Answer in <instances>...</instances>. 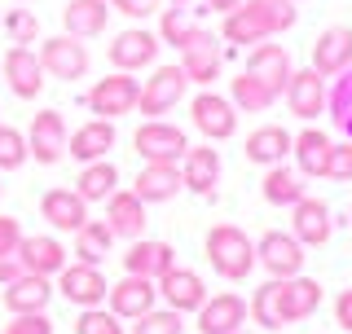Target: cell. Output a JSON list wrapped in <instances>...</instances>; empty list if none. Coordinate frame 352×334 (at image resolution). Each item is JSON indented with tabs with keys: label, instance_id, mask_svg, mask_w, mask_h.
I'll list each match as a JSON object with an SVG mask.
<instances>
[{
	"label": "cell",
	"instance_id": "obj_1",
	"mask_svg": "<svg viewBox=\"0 0 352 334\" xmlns=\"http://www.w3.org/2000/svg\"><path fill=\"white\" fill-rule=\"evenodd\" d=\"M317 308H322V286L300 273V277H269L251 295L247 313L264 330H282V326H295V321H308Z\"/></svg>",
	"mask_w": 352,
	"mask_h": 334
},
{
	"label": "cell",
	"instance_id": "obj_2",
	"mask_svg": "<svg viewBox=\"0 0 352 334\" xmlns=\"http://www.w3.org/2000/svg\"><path fill=\"white\" fill-rule=\"evenodd\" d=\"M207 260H212V269L225 277V282H242V277H251L256 269V242L247 238L238 225H216L207 229Z\"/></svg>",
	"mask_w": 352,
	"mask_h": 334
},
{
	"label": "cell",
	"instance_id": "obj_3",
	"mask_svg": "<svg viewBox=\"0 0 352 334\" xmlns=\"http://www.w3.org/2000/svg\"><path fill=\"white\" fill-rule=\"evenodd\" d=\"M137 97H141V84L132 80L128 71H110L106 80H97L88 88L84 106L93 110L97 119H119V115H132V110H137Z\"/></svg>",
	"mask_w": 352,
	"mask_h": 334
},
{
	"label": "cell",
	"instance_id": "obj_4",
	"mask_svg": "<svg viewBox=\"0 0 352 334\" xmlns=\"http://www.w3.org/2000/svg\"><path fill=\"white\" fill-rule=\"evenodd\" d=\"M132 146H137V154L146 163H181L185 150H190V137L176 124H168V119H146L132 132Z\"/></svg>",
	"mask_w": 352,
	"mask_h": 334
},
{
	"label": "cell",
	"instance_id": "obj_5",
	"mask_svg": "<svg viewBox=\"0 0 352 334\" xmlns=\"http://www.w3.org/2000/svg\"><path fill=\"white\" fill-rule=\"evenodd\" d=\"M0 80L9 84V93H14L18 102H36L44 93V66L36 58V49H31V44H14V49L0 58Z\"/></svg>",
	"mask_w": 352,
	"mask_h": 334
},
{
	"label": "cell",
	"instance_id": "obj_6",
	"mask_svg": "<svg viewBox=\"0 0 352 334\" xmlns=\"http://www.w3.org/2000/svg\"><path fill=\"white\" fill-rule=\"evenodd\" d=\"M185 88H190V80H185L181 66H159V71H154L150 80L141 84L137 110H141L146 119H163L168 110H176V102L185 97Z\"/></svg>",
	"mask_w": 352,
	"mask_h": 334
},
{
	"label": "cell",
	"instance_id": "obj_7",
	"mask_svg": "<svg viewBox=\"0 0 352 334\" xmlns=\"http://www.w3.org/2000/svg\"><path fill=\"white\" fill-rule=\"evenodd\" d=\"M40 66H44V75H53V80H84L88 75V49H84V40H75V36H49L40 44Z\"/></svg>",
	"mask_w": 352,
	"mask_h": 334
},
{
	"label": "cell",
	"instance_id": "obj_8",
	"mask_svg": "<svg viewBox=\"0 0 352 334\" xmlns=\"http://www.w3.org/2000/svg\"><path fill=\"white\" fill-rule=\"evenodd\" d=\"M304 242L295 233H282V229H269L264 238L256 242V264L269 269V277H300L304 273Z\"/></svg>",
	"mask_w": 352,
	"mask_h": 334
},
{
	"label": "cell",
	"instance_id": "obj_9",
	"mask_svg": "<svg viewBox=\"0 0 352 334\" xmlns=\"http://www.w3.org/2000/svg\"><path fill=\"white\" fill-rule=\"evenodd\" d=\"M220 66H225V44H220L212 31L198 27V36L181 49V71L185 80L198 88H212V80H220Z\"/></svg>",
	"mask_w": 352,
	"mask_h": 334
},
{
	"label": "cell",
	"instance_id": "obj_10",
	"mask_svg": "<svg viewBox=\"0 0 352 334\" xmlns=\"http://www.w3.org/2000/svg\"><path fill=\"white\" fill-rule=\"evenodd\" d=\"M106 291H110V282L102 277L97 264L75 260V264H66V269L58 273V295L66 299V304H75V308H102Z\"/></svg>",
	"mask_w": 352,
	"mask_h": 334
},
{
	"label": "cell",
	"instance_id": "obj_11",
	"mask_svg": "<svg viewBox=\"0 0 352 334\" xmlns=\"http://www.w3.org/2000/svg\"><path fill=\"white\" fill-rule=\"evenodd\" d=\"M190 119H194V128L203 132L207 141H229L238 132V110L229 97H220L212 93V88H203V93L190 102Z\"/></svg>",
	"mask_w": 352,
	"mask_h": 334
},
{
	"label": "cell",
	"instance_id": "obj_12",
	"mask_svg": "<svg viewBox=\"0 0 352 334\" xmlns=\"http://www.w3.org/2000/svg\"><path fill=\"white\" fill-rule=\"evenodd\" d=\"M66 119L58 115V110H36V119H31V128H27V150H31V159L44 163V167H53V163H62L66 159Z\"/></svg>",
	"mask_w": 352,
	"mask_h": 334
},
{
	"label": "cell",
	"instance_id": "obj_13",
	"mask_svg": "<svg viewBox=\"0 0 352 334\" xmlns=\"http://www.w3.org/2000/svg\"><path fill=\"white\" fill-rule=\"evenodd\" d=\"M159 295H163V304L172 308V313H198V308L207 304V282L203 277H198L194 269H181V264H176V269H168L159 277Z\"/></svg>",
	"mask_w": 352,
	"mask_h": 334
},
{
	"label": "cell",
	"instance_id": "obj_14",
	"mask_svg": "<svg viewBox=\"0 0 352 334\" xmlns=\"http://www.w3.org/2000/svg\"><path fill=\"white\" fill-rule=\"evenodd\" d=\"M247 71L256 75V80H260L264 88H269L273 97H282V93H286V84H291V75H295V66H291V53H286L282 44L260 40V44H251Z\"/></svg>",
	"mask_w": 352,
	"mask_h": 334
},
{
	"label": "cell",
	"instance_id": "obj_15",
	"mask_svg": "<svg viewBox=\"0 0 352 334\" xmlns=\"http://www.w3.org/2000/svg\"><path fill=\"white\" fill-rule=\"evenodd\" d=\"M154 299H159V286H154L150 277H132V273H124L106 291V304H110V313H115L119 321H137L141 313L154 308Z\"/></svg>",
	"mask_w": 352,
	"mask_h": 334
},
{
	"label": "cell",
	"instance_id": "obj_16",
	"mask_svg": "<svg viewBox=\"0 0 352 334\" xmlns=\"http://www.w3.org/2000/svg\"><path fill=\"white\" fill-rule=\"evenodd\" d=\"M159 58V36L146 27H128L119 31L115 40H110V62H115V71H141V66H154Z\"/></svg>",
	"mask_w": 352,
	"mask_h": 334
},
{
	"label": "cell",
	"instance_id": "obj_17",
	"mask_svg": "<svg viewBox=\"0 0 352 334\" xmlns=\"http://www.w3.org/2000/svg\"><path fill=\"white\" fill-rule=\"evenodd\" d=\"M181 185L190 189L198 198H212L216 185H220V154L212 150V141L207 146H190L181 159Z\"/></svg>",
	"mask_w": 352,
	"mask_h": 334
},
{
	"label": "cell",
	"instance_id": "obj_18",
	"mask_svg": "<svg viewBox=\"0 0 352 334\" xmlns=\"http://www.w3.org/2000/svg\"><path fill=\"white\" fill-rule=\"evenodd\" d=\"M106 225L115 238H128V242H137V238H146V203H141L132 189H115V194L106 198Z\"/></svg>",
	"mask_w": 352,
	"mask_h": 334
},
{
	"label": "cell",
	"instance_id": "obj_19",
	"mask_svg": "<svg viewBox=\"0 0 352 334\" xmlns=\"http://www.w3.org/2000/svg\"><path fill=\"white\" fill-rule=\"evenodd\" d=\"M291 233L304 242V247H326L330 233H335V220H330V207L322 198H300V203L291 207Z\"/></svg>",
	"mask_w": 352,
	"mask_h": 334
},
{
	"label": "cell",
	"instance_id": "obj_20",
	"mask_svg": "<svg viewBox=\"0 0 352 334\" xmlns=\"http://www.w3.org/2000/svg\"><path fill=\"white\" fill-rule=\"evenodd\" d=\"M18 260L27 273H40V277H58L66 269V260H71V251L62 247L53 233H31V238H22L18 247Z\"/></svg>",
	"mask_w": 352,
	"mask_h": 334
},
{
	"label": "cell",
	"instance_id": "obj_21",
	"mask_svg": "<svg viewBox=\"0 0 352 334\" xmlns=\"http://www.w3.org/2000/svg\"><path fill=\"white\" fill-rule=\"evenodd\" d=\"M247 326V299L225 291V295H212L203 308H198V330L203 334H234Z\"/></svg>",
	"mask_w": 352,
	"mask_h": 334
},
{
	"label": "cell",
	"instance_id": "obj_22",
	"mask_svg": "<svg viewBox=\"0 0 352 334\" xmlns=\"http://www.w3.org/2000/svg\"><path fill=\"white\" fill-rule=\"evenodd\" d=\"M168 269H176V251L172 242H154V238H137L124 255V273L132 277H150V282H159Z\"/></svg>",
	"mask_w": 352,
	"mask_h": 334
},
{
	"label": "cell",
	"instance_id": "obj_23",
	"mask_svg": "<svg viewBox=\"0 0 352 334\" xmlns=\"http://www.w3.org/2000/svg\"><path fill=\"white\" fill-rule=\"evenodd\" d=\"M344 66H352V27H326L313 44V71L322 80H335Z\"/></svg>",
	"mask_w": 352,
	"mask_h": 334
},
{
	"label": "cell",
	"instance_id": "obj_24",
	"mask_svg": "<svg viewBox=\"0 0 352 334\" xmlns=\"http://www.w3.org/2000/svg\"><path fill=\"white\" fill-rule=\"evenodd\" d=\"M181 167L176 163H146L137 172V181H132V194L141 198V203H172L176 194H181Z\"/></svg>",
	"mask_w": 352,
	"mask_h": 334
},
{
	"label": "cell",
	"instance_id": "obj_25",
	"mask_svg": "<svg viewBox=\"0 0 352 334\" xmlns=\"http://www.w3.org/2000/svg\"><path fill=\"white\" fill-rule=\"evenodd\" d=\"M115 150V119H88L84 128H75L66 137V154L80 163H97Z\"/></svg>",
	"mask_w": 352,
	"mask_h": 334
},
{
	"label": "cell",
	"instance_id": "obj_26",
	"mask_svg": "<svg viewBox=\"0 0 352 334\" xmlns=\"http://www.w3.org/2000/svg\"><path fill=\"white\" fill-rule=\"evenodd\" d=\"M286 106H291V115L304 119V124L326 110V80L313 71V66L291 75V84H286Z\"/></svg>",
	"mask_w": 352,
	"mask_h": 334
},
{
	"label": "cell",
	"instance_id": "obj_27",
	"mask_svg": "<svg viewBox=\"0 0 352 334\" xmlns=\"http://www.w3.org/2000/svg\"><path fill=\"white\" fill-rule=\"evenodd\" d=\"M40 216H44V225H49V229L75 233L88 220V203L75 194V189H49V194L40 198Z\"/></svg>",
	"mask_w": 352,
	"mask_h": 334
},
{
	"label": "cell",
	"instance_id": "obj_28",
	"mask_svg": "<svg viewBox=\"0 0 352 334\" xmlns=\"http://www.w3.org/2000/svg\"><path fill=\"white\" fill-rule=\"evenodd\" d=\"M330 146H335V141H330L322 128H304L300 137H291L295 172H300V176H308V181H317V176H326V163H330Z\"/></svg>",
	"mask_w": 352,
	"mask_h": 334
},
{
	"label": "cell",
	"instance_id": "obj_29",
	"mask_svg": "<svg viewBox=\"0 0 352 334\" xmlns=\"http://www.w3.org/2000/svg\"><path fill=\"white\" fill-rule=\"evenodd\" d=\"M106 22H110L106 0H66V9H62V27H66V36H75V40L102 36Z\"/></svg>",
	"mask_w": 352,
	"mask_h": 334
},
{
	"label": "cell",
	"instance_id": "obj_30",
	"mask_svg": "<svg viewBox=\"0 0 352 334\" xmlns=\"http://www.w3.org/2000/svg\"><path fill=\"white\" fill-rule=\"evenodd\" d=\"M53 299V282L40 273H22L5 286V308L9 313H44Z\"/></svg>",
	"mask_w": 352,
	"mask_h": 334
},
{
	"label": "cell",
	"instance_id": "obj_31",
	"mask_svg": "<svg viewBox=\"0 0 352 334\" xmlns=\"http://www.w3.org/2000/svg\"><path fill=\"white\" fill-rule=\"evenodd\" d=\"M119 189V167L110 159H97V163H84L80 181H75V194L84 198V203H106L110 194Z\"/></svg>",
	"mask_w": 352,
	"mask_h": 334
},
{
	"label": "cell",
	"instance_id": "obj_32",
	"mask_svg": "<svg viewBox=\"0 0 352 334\" xmlns=\"http://www.w3.org/2000/svg\"><path fill=\"white\" fill-rule=\"evenodd\" d=\"M286 154H291V132L278 128V124H264V128H256L247 137V159L251 163L273 167V163H282Z\"/></svg>",
	"mask_w": 352,
	"mask_h": 334
},
{
	"label": "cell",
	"instance_id": "obj_33",
	"mask_svg": "<svg viewBox=\"0 0 352 334\" xmlns=\"http://www.w3.org/2000/svg\"><path fill=\"white\" fill-rule=\"evenodd\" d=\"M110 247H115V233H110L106 220H84V225L75 229V260L80 264H97V269H102Z\"/></svg>",
	"mask_w": 352,
	"mask_h": 334
},
{
	"label": "cell",
	"instance_id": "obj_34",
	"mask_svg": "<svg viewBox=\"0 0 352 334\" xmlns=\"http://www.w3.org/2000/svg\"><path fill=\"white\" fill-rule=\"evenodd\" d=\"M260 189H264V203H273V207H295L308 194V189H304V176L291 172V167H282V163L269 167V176H264Z\"/></svg>",
	"mask_w": 352,
	"mask_h": 334
},
{
	"label": "cell",
	"instance_id": "obj_35",
	"mask_svg": "<svg viewBox=\"0 0 352 334\" xmlns=\"http://www.w3.org/2000/svg\"><path fill=\"white\" fill-rule=\"evenodd\" d=\"M220 40H225V44H260V40H269V31H264V22L256 18V9L242 0L238 9H229V14H225Z\"/></svg>",
	"mask_w": 352,
	"mask_h": 334
},
{
	"label": "cell",
	"instance_id": "obj_36",
	"mask_svg": "<svg viewBox=\"0 0 352 334\" xmlns=\"http://www.w3.org/2000/svg\"><path fill=\"white\" fill-rule=\"evenodd\" d=\"M198 36V18L190 14L185 5H172V9H159V44H172V49H185Z\"/></svg>",
	"mask_w": 352,
	"mask_h": 334
},
{
	"label": "cell",
	"instance_id": "obj_37",
	"mask_svg": "<svg viewBox=\"0 0 352 334\" xmlns=\"http://www.w3.org/2000/svg\"><path fill=\"white\" fill-rule=\"evenodd\" d=\"M229 102H234V110H247V115H264V110L278 102V97H273V93H269V88H264L251 71H242L238 80L229 84Z\"/></svg>",
	"mask_w": 352,
	"mask_h": 334
},
{
	"label": "cell",
	"instance_id": "obj_38",
	"mask_svg": "<svg viewBox=\"0 0 352 334\" xmlns=\"http://www.w3.org/2000/svg\"><path fill=\"white\" fill-rule=\"evenodd\" d=\"M326 110H330V124L352 141V66L335 75V88L326 93Z\"/></svg>",
	"mask_w": 352,
	"mask_h": 334
},
{
	"label": "cell",
	"instance_id": "obj_39",
	"mask_svg": "<svg viewBox=\"0 0 352 334\" xmlns=\"http://www.w3.org/2000/svg\"><path fill=\"white\" fill-rule=\"evenodd\" d=\"M247 5L256 9V18L264 22L269 36H282V31H291L295 22H300V9H295L291 0H247Z\"/></svg>",
	"mask_w": 352,
	"mask_h": 334
},
{
	"label": "cell",
	"instance_id": "obj_40",
	"mask_svg": "<svg viewBox=\"0 0 352 334\" xmlns=\"http://www.w3.org/2000/svg\"><path fill=\"white\" fill-rule=\"evenodd\" d=\"M27 159H31V150H27V137H22L18 128L0 124V172H14V167H22Z\"/></svg>",
	"mask_w": 352,
	"mask_h": 334
},
{
	"label": "cell",
	"instance_id": "obj_41",
	"mask_svg": "<svg viewBox=\"0 0 352 334\" xmlns=\"http://www.w3.org/2000/svg\"><path fill=\"white\" fill-rule=\"evenodd\" d=\"M185 321L181 313H172V308H150V313L137 317V326H132V334H181Z\"/></svg>",
	"mask_w": 352,
	"mask_h": 334
},
{
	"label": "cell",
	"instance_id": "obj_42",
	"mask_svg": "<svg viewBox=\"0 0 352 334\" xmlns=\"http://www.w3.org/2000/svg\"><path fill=\"white\" fill-rule=\"evenodd\" d=\"M75 334H124V321L110 313V308H80Z\"/></svg>",
	"mask_w": 352,
	"mask_h": 334
},
{
	"label": "cell",
	"instance_id": "obj_43",
	"mask_svg": "<svg viewBox=\"0 0 352 334\" xmlns=\"http://www.w3.org/2000/svg\"><path fill=\"white\" fill-rule=\"evenodd\" d=\"M5 31L14 44H36L40 40V18L31 9H9L5 14Z\"/></svg>",
	"mask_w": 352,
	"mask_h": 334
},
{
	"label": "cell",
	"instance_id": "obj_44",
	"mask_svg": "<svg viewBox=\"0 0 352 334\" xmlns=\"http://www.w3.org/2000/svg\"><path fill=\"white\" fill-rule=\"evenodd\" d=\"M5 334H53V321L44 313H14V321L5 326Z\"/></svg>",
	"mask_w": 352,
	"mask_h": 334
},
{
	"label": "cell",
	"instance_id": "obj_45",
	"mask_svg": "<svg viewBox=\"0 0 352 334\" xmlns=\"http://www.w3.org/2000/svg\"><path fill=\"white\" fill-rule=\"evenodd\" d=\"M326 176H330V181H352V141H344V146H330Z\"/></svg>",
	"mask_w": 352,
	"mask_h": 334
},
{
	"label": "cell",
	"instance_id": "obj_46",
	"mask_svg": "<svg viewBox=\"0 0 352 334\" xmlns=\"http://www.w3.org/2000/svg\"><path fill=\"white\" fill-rule=\"evenodd\" d=\"M22 225H18V216H0V260L5 255H18V247H22Z\"/></svg>",
	"mask_w": 352,
	"mask_h": 334
},
{
	"label": "cell",
	"instance_id": "obj_47",
	"mask_svg": "<svg viewBox=\"0 0 352 334\" xmlns=\"http://www.w3.org/2000/svg\"><path fill=\"white\" fill-rule=\"evenodd\" d=\"M110 9H115V14H124V18H150V14H159V5L163 0H106Z\"/></svg>",
	"mask_w": 352,
	"mask_h": 334
},
{
	"label": "cell",
	"instance_id": "obj_48",
	"mask_svg": "<svg viewBox=\"0 0 352 334\" xmlns=\"http://www.w3.org/2000/svg\"><path fill=\"white\" fill-rule=\"evenodd\" d=\"M335 326L352 334V286H348V291H339V295H335Z\"/></svg>",
	"mask_w": 352,
	"mask_h": 334
},
{
	"label": "cell",
	"instance_id": "obj_49",
	"mask_svg": "<svg viewBox=\"0 0 352 334\" xmlns=\"http://www.w3.org/2000/svg\"><path fill=\"white\" fill-rule=\"evenodd\" d=\"M27 269H22V260L18 255H5V260H0V286H9L14 282V277H22Z\"/></svg>",
	"mask_w": 352,
	"mask_h": 334
},
{
	"label": "cell",
	"instance_id": "obj_50",
	"mask_svg": "<svg viewBox=\"0 0 352 334\" xmlns=\"http://www.w3.org/2000/svg\"><path fill=\"white\" fill-rule=\"evenodd\" d=\"M207 9H212V14H229V9H238L242 0H203Z\"/></svg>",
	"mask_w": 352,
	"mask_h": 334
},
{
	"label": "cell",
	"instance_id": "obj_51",
	"mask_svg": "<svg viewBox=\"0 0 352 334\" xmlns=\"http://www.w3.org/2000/svg\"><path fill=\"white\" fill-rule=\"evenodd\" d=\"M172 5H194V0H172Z\"/></svg>",
	"mask_w": 352,
	"mask_h": 334
},
{
	"label": "cell",
	"instance_id": "obj_52",
	"mask_svg": "<svg viewBox=\"0 0 352 334\" xmlns=\"http://www.w3.org/2000/svg\"><path fill=\"white\" fill-rule=\"evenodd\" d=\"M18 5H31V0H18Z\"/></svg>",
	"mask_w": 352,
	"mask_h": 334
},
{
	"label": "cell",
	"instance_id": "obj_53",
	"mask_svg": "<svg viewBox=\"0 0 352 334\" xmlns=\"http://www.w3.org/2000/svg\"><path fill=\"white\" fill-rule=\"evenodd\" d=\"M348 225H352V211H348Z\"/></svg>",
	"mask_w": 352,
	"mask_h": 334
},
{
	"label": "cell",
	"instance_id": "obj_54",
	"mask_svg": "<svg viewBox=\"0 0 352 334\" xmlns=\"http://www.w3.org/2000/svg\"><path fill=\"white\" fill-rule=\"evenodd\" d=\"M234 334H247V330H234Z\"/></svg>",
	"mask_w": 352,
	"mask_h": 334
},
{
	"label": "cell",
	"instance_id": "obj_55",
	"mask_svg": "<svg viewBox=\"0 0 352 334\" xmlns=\"http://www.w3.org/2000/svg\"><path fill=\"white\" fill-rule=\"evenodd\" d=\"M0 194H5V185H0Z\"/></svg>",
	"mask_w": 352,
	"mask_h": 334
},
{
	"label": "cell",
	"instance_id": "obj_56",
	"mask_svg": "<svg viewBox=\"0 0 352 334\" xmlns=\"http://www.w3.org/2000/svg\"><path fill=\"white\" fill-rule=\"evenodd\" d=\"M291 5H300V0H291Z\"/></svg>",
	"mask_w": 352,
	"mask_h": 334
}]
</instances>
